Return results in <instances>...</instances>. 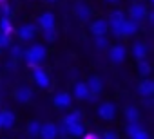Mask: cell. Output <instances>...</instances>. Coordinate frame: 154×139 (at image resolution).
<instances>
[{
	"label": "cell",
	"instance_id": "7c38bea8",
	"mask_svg": "<svg viewBox=\"0 0 154 139\" xmlns=\"http://www.w3.org/2000/svg\"><path fill=\"white\" fill-rule=\"evenodd\" d=\"M15 98H17V101H18V103H27V101L33 98V92H31V89H29V87H20V89L17 90Z\"/></svg>",
	"mask_w": 154,
	"mask_h": 139
},
{
	"label": "cell",
	"instance_id": "484cf974",
	"mask_svg": "<svg viewBox=\"0 0 154 139\" xmlns=\"http://www.w3.org/2000/svg\"><path fill=\"white\" fill-rule=\"evenodd\" d=\"M131 137H132V139H149V134H147V130H145V128H141V126H140V128L131 135Z\"/></svg>",
	"mask_w": 154,
	"mask_h": 139
},
{
	"label": "cell",
	"instance_id": "cb8c5ba5",
	"mask_svg": "<svg viewBox=\"0 0 154 139\" xmlns=\"http://www.w3.org/2000/svg\"><path fill=\"white\" fill-rule=\"evenodd\" d=\"M125 116H127L129 123H136V121H138V110H136L134 107H129V108H127V114H125Z\"/></svg>",
	"mask_w": 154,
	"mask_h": 139
},
{
	"label": "cell",
	"instance_id": "f546056e",
	"mask_svg": "<svg viewBox=\"0 0 154 139\" xmlns=\"http://www.w3.org/2000/svg\"><path fill=\"white\" fill-rule=\"evenodd\" d=\"M8 45H11V43H9V36L0 34V47H8Z\"/></svg>",
	"mask_w": 154,
	"mask_h": 139
},
{
	"label": "cell",
	"instance_id": "8992f818",
	"mask_svg": "<svg viewBox=\"0 0 154 139\" xmlns=\"http://www.w3.org/2000/svg\"><path fill=\"white\" fill-rule=\"evenodd\" d=\"M107 29H109V24H107L105 20H96V22H93V25H91V31H93L94 36H105Z\"/></svg>",
	"mask_w": 154,
	"mask_h": 139
},
{
	"label": "cell",
	"instance_id": "44dd1931",
	"mask_svg": "<svg viewBox=\"0 0 154 139\" xmlns=\"http://www.w3.org/2000/svg\"><path fill=\"white\" fill-rule=\"evenodd\" d=\"M76 13H78V16L82 20H89V16H91V11H89V7L85 4H78V6H76Z\"/></svg>",
	"mask_w": 154,
	"mask_h": 139
},
{
	"label": "cell",
	"instance_id": "603a6c76",
	"mask_svg": "<svg viewBox=\"0 0 154 139\" xmlns=\"http://www.w3.org/2000/svg\"><path fill=\"white\" fill-rule=\"evenodd\" d=\"M27 132H29L31 137H36V135L40 134V125H38V121H31V123L27 125Z\"/></svg>",
	"mask_w": 154,
	"mask_h": 139
},
{
	"label": "cell",
	"instance_id": "2e32d148",
	"mask_svg": "<svg viewBox=\"0 0 154 139\" xmlns=\"http://www.w3.org/2000/svg\"><path fill=\"white\" fill-rule=\"evenodd\" d=\"M89 89H87V85L85 83H76V87H74V96L78 98V99H87L89 98Z\"/></svg>",
	"mask_w": 154,
	"mask_h": 139
},
{
	"label": "cell",
	"instance_id": "ba28073f",
	"mask_svg": "<svg viewBox=\"0 0 154 139\" xmlns=\"http://www.w3.org/2000/svg\"><path fill=\"white\" fill-rule=\"evenodd\" d=\"M114 105L112 103H102L100 105V108H98V114H100V117L102 119H112L114 117Z\"/></svg>",
	"mask_w": 154,
	"mask_h": 139
},
{
	"label": "cell",
	"instance_id": "8d00e7d4",
	"mask_svg": "<svg viewBox=\"0 0 154 139\" xmlns=\"http://www.w3.org/2000/svg\"><path fill=\"white\" fill-rule=\"evenodd\" d=\"M47 2H54V0H47Z\"/></svg>",
	"mask_w": 154,
	"mask_h": 139
},
{
	"label": "cell",
	"instance_id": "5b68a950",
	"mask_svg": "<svg viewBox=\"0 0 154 139\" xmlns=\"http://www.w3.org/2000/svg\"><path fill=\"white\" fill-rule=\"evenodd\" d=\"M33 74H35V81L38 83V87H49V76L45 74V71H44V69H40L38 65L33 69Z\"/></svg>",
	"mask_w": 154,
	"mask_h": 139
},
{
	"label": "cell",
	"instance_id": "6da1fadb",
	"mask_svg": "<svg viewBox=\"0 0 154 139\" xmlns=\"http://www.w3.org/2000/svg\"><path fill=\"white\" fill-rule=\"evenodd\" d=\"M24 56H26V60H27V63H29V67H36L44 58H45V47L44 45H31L26 52H24Z\"/></svg>",
	"mask_w": 154,
	"mask_h": 139
},
{
	"label": "cell",
	"instance_id": "d4e9b609",
	"mask_svg": "<svg viewBox=\"0 0 154 139\" xmlns=\"http://www.w3.org/2000/svg\"><path fill=\"white\" fill-rule=\"evenodd\" d=\"M138 69H140V74H149L150 72V65L145 60H140L138 61Z\"/></svg>",
	"mask_w": 154,
	"mask_h": 139
},
{
	"label": "cell",
	"instance_id": "1f68e13d",
	"mask_svg": "<svg viewBox=\"0 0 154 139\" xmlns=\"http://www.w3.org/2000/svg\"><path fill=\"white\" fill-rule=\"evenodd\" d=\"M2 13H4L6 16H8V15L11 13V9H9V6H8V4H2Z\"/></svg>",
	"mask_w": 154,
	"mask_h": 139
},
{
	"label": "cell",
	"instance_id": "30bf717a",
	"mask_svg": "<svg viewBox=\"0 0 154 139\" xmlns=\"http://www.w3.org/2000/svg\"><path fill=\"white\" fill-rule=\"evenodd\" d=\"M125 47H122V45H114L112 49H111V60L114 61V63H122L123 60H125Z\"/></svg>",
	"mask_w": 154,
	"mask_h": 139
},
{
	"label": "cell",
	"instance_id": "9a60e30c",
	"mask_svg": "<svg viewBox=\"0 0 154 139\" xmlns=\"http://www.w3.org/2000/svg\"><path fill=\"white\" fill-rule=\"evenodd\" d=\"M65 132H67V134H71V135H74V137H82V135L85 134V130H84V125H82V123H74V125L65 126Z\"/></svg>",
	"mask_w": 154,
	"mask_h": 139
},
{
	"label": "cell",
	"instance_id": "4dcf8cb0",
	"mask_svg": "<svg viewBox=\"0 0 154 139\" xmlns=\"http://www.w3.org/2000/svg\"><path fill=\"white\" fill-rule=\"evenodd\" d=\"M138 128H140V125H136V123H129V126H127V134H129V135H132Z\"/></svg>",
	"mask_w": 154,
	"mask_h": 139
},
{
	"label": "cell",
	"instance_id": "9c48e42d",
	"mask_svg": "<svg viewBox=\"0 0 154 139\" xmlns=\"http://www.w3.org/2000/svg\"><path fill=\"white\" fill-rule=\"evenodd\" d=\"M85 85H87L89 92H91V94H94V96H98V94L102 92V80H100L98 76H91V78H89V81H87Z\"/></svg>",
	"mask_w": 154,
	"mask_h": 139
},
{
	"label": "cell",
	"instance_id": "7a4b0ae2",
	"mask_svg": "<svg viewBox=\"0 0 154 139\" xmlns=\"http://www.w3.org/2000/svg\"><path fill=\"white\" fill-rule=\"evenodd\" d=\"M123 20L125 18H123L122 11H116V13L111 15V18H109L107 24H111V31H112L114 36H122V24H123Z\"/></svg>",
	"mask_w": 154,
	"mask_h": 139
},
{
	"label": "cell",
	"instance_id": "7402d4cb",
	"mask_svg": "<svg viewBox=\"0 0 154 139\" xmlns=\"http://www.w3.org/2000/svg\"><path fill=\"white\" fill-rule=\"evenodd\" d=\"M80 117H82L80 112H71V114L63 119V125L69 126V125H74V123H80Z\"/></svg>",
	"mask_w": 154,
	"mask_h": 139
},
{
	"label": "cell",
	"instance_id": "4316f807",
	"mask_svg": "<svg viewBox=\"0 0 154 139\" xmlns=\"http://www.w3.org/2000/svg\"><path fill=\"white\" fill-rule=\"evenodd\" d=\"M44 38H45L47 42H53V40L56 38V31H54V27H51V29H44Z\"/></svg>",
	"mask_w": 154,
	"mask_h": 139
},
{
	"label": "cell",
	"instance_id": "e0dca14e",
	"mask_svg": "<svg viewBox=\"0 0 154 139\" xmlns=\"http://www.w3.org/2000/svg\"><path fill=\"white\" fill-rule=\"evenodd\" d=\"M138 92H140L141 96H150V94L154 92V83H152L150 80L141 81V83H140V87H138Z\"/></svg>",
	"mask_w": 154,
	"mask_h": 139
},
{
	"label": "cell",
	"instance_id": "83f0119b",
	"mask_svg": "<svg viewBox=\"0 0 154 139\" xmlns=\"http://www.w3.org/2000/svg\"><path fill=\"white\" fill-rule=\"evenodd\" d=\"M100 139H120V137H118V134H116V132L107 130V132H103V135H102Z\"/></svg>",
	"mask_w": 154,
	"mask_h": 139
},
{
	"label": "cell",
	"instance_id": "4fadbf2b",
	"mask_svg": "<svg viewBox=\"0 0 154 139\" xmlns=\"http://www.w3.org/2000/svg\"><path fill=\"white\" fill-rule=\"evenodd\" d=\"M38 25H40L42 29H51V27H54V15H53V13H44V15L40 16V20H38Z\"/></svg>",
	"mask_w": 154,
	"mask_h": 139
},
{
	"label": "cell",
	"instance_id": "3957f363",
	"mask_svg": "<svg viewBox=\"0 0 154 139\" xmlns=\"http://www.w3.org/2000/svg\"><path fill=\"white\" fill-rule=\"evenodd\" d=\"M129 16H131L132 22H140V20H143V18L147 16L145 6H141V4H132L131 9H129Z\"/></svg>",
	"mask_w": 154,
	"mask_h": 139
},
{
	"label": "cell",
	"instance_id": "e575fe53",
	"mask_svg": "<svg viewBox=\"0 0 154 139\" xmlns=\"http://www.w3.org/2000/svg\"><path fill=\"white\" fill-rule=\"evenodd\" d=\"M107 2H111V4H114V2H118V0H107Z\"/></svg>",
	"mask_w": 154,
	"mask_h": 139
},
{
	"label": "cell",
	"instance_id": "52a82bcc",
	"mask_svg": "<svg viewBox=\"0 0 154 139\" xmlns=\"http://www.w3.org/2000/svg\"><path fill=\"white\" fill-rule=\"evenodd\" d=\"M35 33H36V27H35V25H31V24L22 25V27L18 29V36H20V40H22V42L31 40V38L35 36Z\"/></svg>",
	"mask_w": 154,
	"mask_h": 139
},
{
	"label": "cell",
	"instance_id": "f1b7e54d",
	"mask_svg": "<svg viewBox=\"0 0 154 139\" xmlns=\"http://www.w3.org/2000/svg\"><path fill=\"white\" fill-rule=\"evenodd\" d=\"M105 45H107L105 36H96V47H98V49H103Z\"/></svg>",
	"mask_w": 154,
	"mask_h": 139
},
{
	"label": "cell",
	"instance_id": "277c9868",
	"mask_svg": "<svg viewBox=\"0 0 154 139\" xmlns=\"http://www.w3.org/2000/svg\"><path fill=\"white\" fill-rule=\"evenodd\" d=\"M38 135H42V139H54V137L58 135V128H56V125H53V123L40 125V134H38Z\"/></svg>",
	"mask_w": 154,
	"mask_h": 139
},
{
	"label": "cell",
	"instance_id": "d6986e66",
	"mask_svg": "<svg viewBox=\"0 0 154 139\" xmlns=\"http://www.w3.org/2000/svg\"><path fill=\"white\" fill-rule=\"evenodd\" d=\"M0 116H2V126L4 128H11L15 125V114L13 112L4 110V112H0Z\"/></svg>",
	"mask_w": 154,
	"mask_h": 139
},
{
	"label": "cell",
	"instance_id": "d6a6232c",
	"mask_svg": "<svg viewBox=\"0 0 154 139\" xmlns=\"http://www.w3.org/2000/svg\"><path fill=\"white\" fill-rule=\"evenodd\" d=\"M84 139H100V135H96V134H84Z\"/></svg>",
	"mask_w": 154,
	"mask_h": 139
},
{
	"label": "cell",
	"instance_id": "ffe728a7",
	"mask_svg": "<svg viewBox=\"0 0 154 139\" xmlns=\"http://www.w3.org/2000/svg\"><path fill=\"white\" fill-rule=\"evenodd\" d=\"M132 52H134V58L140 61V60H145V56H147V47H145V43H134V47H132Z\"/></svg>",
	"mask_w": 154,
	"mask_h": 139
},
{
	"label": "cell",
	"instance_id": "836d02e7",
	"mask_svg": "<svg viewBox=\"0 0 154 139\" xmlns=\"http://www.w3.org/2000/svg\"><path fill=\"white\" fill-rule=\"evenodd\" d=\"M145 105H147V107H152V99H150V98H149V99H147V101H145Z\"/></svg>",
	"mask_w": 154,
	"mask_h": 139
},
{
	"label": "cell",
	"instance_id": "ac0fdd59",
	"mask_svg": "<svg viewBox=\"0 0 154 139\" xmlns=\"http://www.w3.org/2000/svg\"><path fill=\"white\" fill-rule=\"evenodd\" d=\"M11 33H13V25H11L9 18L8 16H2V18H0V34L11 36Z\"/></svg>",
	"mask_w": 154,
	"mask_h": 139
},
{
	"label": "cell",
	"instance_id": "d590c367",
	"mask_svg": "<svg viewBox=\"0 0 154 139\" xmlns=\"http://www.w3.org/2000/svg\"><path fill=\"white\" fill-rule=\"evenodd\" d=\"M0 128H2V116H0Z\"/></svg>",
	"mask_w": 154,
	"mask_h": 139
},
{
	"label": "cell",
	"instance_id": "5bb4252c",
	"mask_svg": "<svg viewBox=\"0 0 154 139\" xmlns=\"http://www.w3.org/2000/svg\"><path fill=\"white\" fill-rule=\"evenodd\" d=\"M136 22H132V20H123V24H122V36H132V34H136Z\"/></svg>",
	"mask_w": 154,
	"mask_h": 139
},
{
	"label": "cell",
	"instance_id": "8fae6325",
	"mask_svg": "<svg viewBox=\"0 0 154 139\" xmlns=\"http://www.w3.org/2000/svg\"><path fill=\"white\" fill-rule=\"evenodd\" d=\"M53 103H54L58 108H65V107H69V105H71V96H69L67 92H58V94L54 96Z\"/></svg>",
	"mask_w": 154,
	"mask_h": 139
}]
</instances>
